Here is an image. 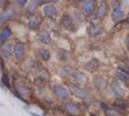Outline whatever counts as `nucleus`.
Masks as SVG:
<instances>
[{
	"label": "nucleus",
	"instance_id": "obj_1",
	"mask_svg": "<svg viewBox=\"0 0 129 116\" xmlns=\"http://www.w3.org/2000/svg\"><path fill=\"white\" fill-rule=\"evenodd\" d=\"M34 92H32V88L27 84H23V83H17L14 85V96L21 99L22 102H27L31 97Z\"/></svg>",
	"mask_w": 129,
	"mask_h": 116
},
{
	"label": "nucleus",
	"instance_id": "obj_2",
	"mask_svg": "<svg viewBox=\"0 0 129 116\" xmlns=\"http://www.w3.org/2000/svg\"><path fill=\"white\" fill-rule=\"evenodd\" d=\"M67 85V88H69V90L74 94L76 98H79V99H81V101H84V102H87V101H90L92 99V93L88 90V89H84V88H81V87H79L78 84H75V83H67L66 84Z\"/></svg>",
	"mask_w": 129,
	"mask_h": 116
},
{
	"label": "nucleus",
	"instance_id": "obj_3",
	"mask_svg": "<svg viewBox=\"0 0 129 116\" xmlns=\"http://www.w3.org/2000/svg\"><path fill=\"white\" fill-rule=\"evenodd\" d=\"M61 107H62L63 112L66 115H69V116H81L83 115L81 107L78 103H75L72 101H64Z\"/></svg>",
	"mask_w": 129,
	"mask_h": 116
},
{
	"label": "nucleus",
	"instance_id": "obj_4",
	"mask_svg": "<svg viewBox=\"0 0 129 116\" xmlns=\"http://www.w3.org/2000/svg\"><path fill=\"white\" fill-rule=\"evenodd\" d=\"M12 57H14V59L17 62H23V59L26 58V45H25V43H22V41H16L13 44Z\"/></svg>",
	"mask_w": 129,
	"mask_h": 116
},
{
	"label": "nucleus",
	"instance_id": "obj_5",
	"mask_svg": "<svg viewBox=\"0 0 129 116\" xmlns=\"http://www.w3.org/2000/svg\"><path fill=\"white\" fill-rule=\"evenodd\" d=\"M112 14H111V19L114 23H117L125 17V12L121 7V3L117 2V0H114L112 2Z\"/></svg>",
	"mask_w": 129,
	"mask_h": 116
},
{
	"label": "nucleus",
	"instance_id": "obj_6",
	"mask_svg": "<svg viewBox=\"0 0 129 116\" xmlns=\"http://www.w3.org/2000/svg\"><path fill=\"white\" fill-rule=\"evenodd\" d=\"M41 25H43V17L38 12L27 16V26H28L30 30L38 31V30H40Z\"/></svg>",
	"mask_w": 129,
	"mask_h": 116
},
{
	"label": "nucleus",
	"instance_id": "obj_7",
	"mask_svg": "<svg viewBox=\"0 0 129 116\" xmlns=\"http://www.w3.org/2000/svg\"><path fill=\"white\" fill-rule=\"evenodd\" d=\"M97 8V0H83L81 4V13L85 17H92Z\"/></svg>",
	"mask_w": 129,
	"mask_h": 116
},
{
	"label": "nucleus",
	"instance_id": "obj_8",
	"mask_svg": "<svg viewBox=\"0 0 129 116\" xmlns=\"http://www.w3.org/2000/svg\"><path fill=\"white\" fill-rule=\"evenodd\" d=\"M52 93L57 99H62V101H66L70 96L69 90L63 85H61V84H54V85L52 87Z\"/></svg>",
	"mask_w": 129,
	"mask_h": 116
},
{
	"label": "nucleus",
	"instance_id": "obj_9",
	"mask_svg": "<svg viewBox=\"0 0 129 116\" xmlns=\"http://www.w3.org/2000/svg\"><path fill=\"white\" fill-rule=\"evenodd\" d=\"M59 25L62 28L67 30V31H75V28H76V23L74 22V19L71 17L70 13H64L61 19H59Z\"/></svg>",
	"mask_w": 129,
	"mask_h": 116
},
{
	"label": "nucleus",
	"instance_id": "obj_10",
	"mask_svg": "<svg viewBox=\"0 0 129 116\" xmlns=\"http://www.w3.org/2000/svg\"><path fill=\"white\" fill-rule=\"evenodd\" d=\"M98 19H95V21H92V22L89 23L88 26V35L92 37V39H97V37H100L102 35V27L100 25V22H97Z\"/></svg>",
	"mask_w": 129,
	"mask_h": 116
},
{
	"label": "nucleus",
	"instance_id": "obj_11",
	"mask_svg": "<svg viewBox=\"0 0 129 116\" xmlns=\"http://www.w3.org/2000/svg\"><path fill=\"white\" fill-rule=\"evenodd\" d=\"M16 16H17V12L14 8H4V10L0 13V25L12 21L13 18H16Z\"/></svg>",
	"mask_w": 129,
	"mask_h": 116
},
{
	"label": "nucleus",
	"instance_id": "obj_12",
	"mask_svg": "<svg viewBox=\"0 0 129 116\" xmlns=\"http://www.w3.org/2000/svg\"><path fill=\"white\" fill-rule=\"evenodd\" d=\"M43 14H44V17H47V18L53 19L58 14V8L54 4H50V3L43 4Z\"/></svg>",
	"mask_w": 129,
	"mask_h": 116
},
{
	"label": "nucleus",
	"instance_id": "obj_13",
	"mask_svg": "<svg viewBox=\"0 0 129 116\" xmlns=\"http://www.w3.org/2000/svg\"><path fill=\"white\" fill-rule=\"evenodd\" d=\"M12 50H13V44L5 41V43L0 44V58L2 59H9L12 57Z\"/></svg>",
	"mask_w": 129,
	"mask_h": 116
},
{
	"label": "nucleus",
	"instance_id": "obj_14",
	"mask_svg": "<svg viewBox=\"0 0 129 116\" xmlns=\"http://www.w3.org/2000/svg\"><path fill=\"white\" fill-rule=\"evenodd\" d=\"M110 90H111L112 96L115 98H125V96H126V90L119 83H111L110 84Z\"/></svg>",
	"mask_w": 129,
	"mask_h": 116
},
{
	"label": "nucleus",
	"instance_id": "obj_15",
	"mask_svg": "<svg viewBox=\"0 0 129 116\" xmlns=\"http://www.w3.org/2000/svg\"><path fill=\"white\" fill-rule=\"evenodd\" d=\"M98 104L101 106V108L103 110L105 116H125V113H123V112H120V111H117V110L114 108V107H110L109 104H106V103L102 102V101H100Z\"/></svg>",
	"mask_w": 129,
	"mask_h": 116
},
{
	"label": "nucleus",
	"instance_id": "obj_16",
	"mask_svg": "<svg viewBox=\"0 0 129 116\" xmlns=\"http://www.w3.org/2000/svg\"><path fill=\"white\" fill-rule=\"evenodd\" d=\"M107 12H109V4H107L105 0H102V2L98 4V7L95 8V18L98 21L103 19L107 16Z\"/></svg>",
	"mask_w": 129,
	"mask_h": 116
},
{
	"label": "nucleus",
	"instance_id": "obj_17",
	"mask_svg": "<svg viewBox=\"0 0 129 116\" xmlns=\"http://www.w3.org/2000/svg\"><path fill=\"white\" fill-rule=\"evenodd\" d=\"M112 107L116 108L117 111L125 113V111L129 110V101L125 99V98H116V99L112 102Z\"/></svg>",
	"mask_w": 129,
	"mask_h": 116
},
{
	"label": "nucleus",
	"instance_id": "obj_18",
	"mask_svg": "<svg viewBox=\"0 0 129 116\" xmlns=\"http://www.w3.org/2000/svg\"><path fill=\"white\" fill-rule=\"evenodd\" d=\"M93 87L95 88L97 92L101 93V92H103V90L107 88V81H106V79L102 78V76H95L94 80H93Z\"/></svg>",
	"mask_w": 129,
	"mask_h": 116
},
{
	"label": "nucleus",
	"instance_id": "obj_19",
	"mask_svg": "<svg viewBox=\"0 0 129 116\" xmlns=\"http://www.w3.org/2000/svg\"><path fill=\"white\" fill-rule=\"evenodd\" d=\"M13 36V31L9 26H5L0 30V44L5 43V41H9V39Z\"/></svg>",
	"mask_w": 129,
	"mask_h": 116
},
{
	"label": "nucleus",
	"instance_id": "obj_20",
	"mask_svg": "<svg viewBox=\"0 0 129 116\" xmlns=\"http://www.w3.org/2000/svg\"><path fill=\"white\" fill-rule=\"evenodd\" d=\"M85 70L89 71V72H95L97 70L100 68V61L97 58H90L87 63H85Z\"/></svg>",
	"mask_w": 129,
	"mask_h": 116
},
{
	"label": "nucleus",
	"instance_id": "obj_21",
	"mask_svg": "<svg viewBox=\"0 0 129 116\" xmlns=\"http://www.w3.org/2000/svg\"><path fill=\"white\" fill-rule=\"evenodd\" d=\"M72 78L75 80V84H78V85H80V84H85V81H87V76H85L83 72H80V71H74Z\"/></svg>",
	"mask_w": 129,
	"mask_h": 116
},
{
	"label": "nucleus",
	"instance_id": "obj_22",
	"mask_svg": "<svg viewBox=\"0 0 129 116\" xmlns=\"http://www.w3.org/2000/svg\"><path fill=\"white\" fill-rule=\"evenodd\" d=\"M59 75L62 78H71L74 75V68L71 66H62L61 67V71H59Z\"/></svg>",
	"mask_w": 129,
	"mask_h": 116
},
{
	"label": "nucleus",
	"instance_id": "obj_23",
	"mask_svg": "<svg viewBox=\"0 0 129 116\" xmlns=\"http://www.w3.org/2000/svg\"><path fill=\"white\" fill-rule=\"evenodd\" d=\"M47 84H48V80L41 78V76H36L35 79V87L39 89V90H43L44 88H47Z\"/></svg>",
	"mask_w": 129,
	"mask_h": 116
},
{
	"label": "nucleus",
	"instance_id": "obj_24",
	"mask_svg": "<svg viewBox=\"0 0 129 116\" xmlns=\"http://www.w3.org/2000/svg\"><path fill=\"white\" fill-rule=\"evenodd\" d=\"M39 39H40V43L41 44H49L52 41V36L48 31H43V32L39 35Z\"/></svg>",
	"mask_w": 129,
	"mask_h": 116
},
{
	"label": "nucleus",
	"instance_id": "obj_25",
	"mask_svg": "<svg viewBox=\"0 0 129 116\" xmlns=\"http://www.w3.org/2000/svg\"><path fill=\"white\" fill-rule=\"evenodd\" d=\"M2 84H3L4 88L12 89V84H10V80H9V75L5 71H3V75H2Z\"/></svg>",
	"mask_w": 129,
	"mask_h": 116
},
{
	"label": "nucleus",
	"instance_id": "obj_26",
	"mask_svg": "<svg viewBox=\"0 0 129 116\" xmlns=\"http://www.w3.org/2000/svg\"><path fill=\"white\" fill-rule=\"evenodd\" d=\"M39 56H40V58L44 61V62H48V61L50 59V57H52L50 50H48V49H45V48H41V49L39 50Z\"/></svg>",
	"mask_w": 129,
	"mask_h": 116
},
{
	"label": "nucleus",
	"instance_id": "obj_27",
	"mask_svg": "<svg viewBox=\"0 0 129 116\" xmlns=\"http://www.w3.org/2000/svg\"><path fill=\"white\" fill-rule=\"evenodd\" d=\"M71 17H72V19H74V22H75V23H78V25H80L83 21H84L83 13L79 12V10H74V13L71 14Z\"/></svg>",
	"mask_w": 129,
	"mask_h": 116
},
{
	"label": "nucleus",
	"instance_id": "obj_28",
	"mask_svg": "<svg viewBox=\"0 0 129 116\" xmlns=\"http://www.w3.org/2000/svg\"><path fill=\"white\" fill-rule=\"evenodd\" d=\"M115 76H116V79L119 81H121L124 84H129V75H126V73H124L121 71H116Z\"/></svg>",
	"mask_w": 129,
	"mask_h": 116
},
{
	"label": "nucleus",
	"instance_id": "obj_29",
	"mask_svg": "<svg viewBox=\"0 0 129 116\" xmlns=\"http://www.w3.org/2000/svg\"><path fill=\"white\" fill-rule=\"evenodd\" d=\"M57 58H58V61H61V62H67V59H69V53L66 50H63V49H59L58 52H57Z\"/></svg>",
	"mask_w": 129,
	"mask_h": 116
},
{
	"label": "nucleus",
	"instance_id": "obj_30",
	"mask_svg": "<svg viewBox=\"0 0 129 116\" xmlns=\"http://www.w3.org/2000/svg\"><path fill=\"white\" fill-rule=\"evenodd\" d=\"M117 71H121L126 75H129V65L128 63H120L119 66H117Z\"/></svg>",
	"mask_w": 129,
	"mask_h": 116
},
{
	"label": "nucleus",
	"instance_id": "obj_31",
	"mask_svg": "<svg viewBox=\"0 0 129 116\" xmlns=\"http://www.w3.org/2000/svg\"><path fill=\"white\" fill-rule=\"evenodd\" d=\"M30 65H32V66H30L32 70H36V71H40V68H41V65H40V63L39 62H36L35 59L34 61H31L30 62Z\"/></svg>",
	"mask_w": 129,
	"mask_h": 116
},
{
	"label": "nucleus",
	"instance_id": "obj_32",
	"mask_svg": "<svg viewBox=\"0 0 129 116\" xmlns=\"http://www.w3.org/2000/svg\"><path fill=\"white\" fill-rule=\"evenodd\" d=\"M28 3V0H16V4L18 8H25Z\"/></svg>",
	"mask_w": 129,
	"mask_h": 116
},
{
	"label": "nucleus",
	"instance_id": "obj_33",
	"mask_svg": "<svg viewBox=\"0 0 129 116\" xmlns=\"http://www.w3.org/2000/svg\"><path fill=\"white\" fill-rule=\"evenodd\" d=\"M124 44H125V47H126V49L129 52V34H126V36L124 39Z\"/></svg>",
	"mask_w": 129,
	"mask_h": 116
},
{
	"label": "nucleus",
	"instance_id": "obj_34",
	"mask_svg": "<svg viewBox=\"0 0 129 116\" xmlns=\"http://www.w3.org/2000/svg\"><path fill=\"white\" fill-rule=\"evenodd\" d=\"M41 4H48V3H57L59 0H40Z\"/></svg>",
	"mask_w": 129,
	"mask_h": 116
},
{
	"label": "nucleus",
	"instance_id": "obj_35",
	"mask_svg": "<svg viewBox=\"0 0 129 116\" xmlns=\"http://www.w3.org/2000/svg\"><path fill=\"white\" fill-rule=\"evenodd\" d=\"M31 116H41V115H39V113H36V112H31Z\"/></svg>",
	"mask_w": 129,
	"mask_h": 116
},
{
	"label": "nucleus",
	"instance_id": "obj_36",
	"mask_svg": "<svg viewBox=\"0 0 129 116\" xmlns=\"http://www.w3.org/2000/svg\"><path fill=\"white\" fill-rule=\"evenodd\" d=\"M89 116H97V115H94V113H89Z\"/></svg>",
	"mask_w": 129,
	"mask_h": 116
}]
</instances>
